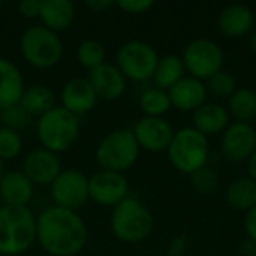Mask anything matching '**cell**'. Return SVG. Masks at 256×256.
<instances>
[{
    "label": "cell",
    "mask_w": 256,
    "mask_h": 256,
    "mask_svg": "<svg viewBox=\"0 0 256 256\" xmlns=\"http://www.w3.org/2000/svg\"><path fill=\"white\" fill-rule=\"evenodd\" d=\"M34 194V184L22 171L4 172L0 178V201L3 206L27 207Z\"/></svg>",
    "instance_id": "d6986e66"
},
{
    "label": "cell",
    "mask_w": 256,
    "mask_h": 256,
    "mask_svg": "<svg viewBox=\"0 0 256 256\" xmlns=\"http://www.w3.org/2000/svg\"><path fill=\"white\" fill-rule=\"evenodd\" d=\"M172 108L182 112H195L207 102L208 90L204 81L186 75L168 90Z\"/></svg>",
    "instance_id": "2e32d148"
},
{
    "label": "cell",
    "mask_w": 256,
    "mask_h": 256,
    "mask_svg": "<svg viewBox=\"0 0 256 256\" xmlns=\"http://www.w3.org/2000/svg\"><path fill=\"white\" fill-rule=\"evenodd\" d=\"M166 154L171 165L177 171L190 176L208 164V138L198 132L195 128L178 129L174 134V138L166 150Z\"/></svg>",
    "instance_id": "5b68a950"
},
{
    "label": "cell",
    "mask_w": 256,
    "mask_h": 256,
    "mask_svg": "<svg viewBox=\"0 0 256 256\" xmlns=\"http://www.w3.org/2000/svg\"><path fill=\"white\" fill-rule=\"evenodd\" d=\"M36 242V216L28 207H0V255L18 256Z\"/></svg>",
    "instance_id": "7a4b0ae2"
},
{
    "label": "cell",
    "mask_w": 256,
    "mask_h": 256,
    "mask_svg": "<svg viewBox=\"0 0 256 256\" xmlns=\"http://www.w3.org/2000/svg\"><path fill=\"white\" fill-rule=\"evenodd\" d=\"M249 46H250V50L256 54V30H254L249 34Z\"/></svg>",
    "instance_id": "ab89813d"
},
{
    "label": "cell",
    "mask_w": 256,
    "mask_h": 256,
    "mask_svg": "<svg viewBox=\"0 0 256 256\" xmlns=\"http://www.w3.org/2000/svg\"><path fill=\"white\" fill-rule=\"evenodd\" d=\"M20 105L32 117H40L56 106V94L48 86L33 84L24 88L20 99Z\"/></svg>",
    "instance_id": "603a6c76"
},
{
    "label": "cell",
    "mask_w": 256,
    "mask_h": 256,
    "mask_svg": "<svg viewBox=\"0 0 256 256\" xmlns=\"http://www.w3.org/2000/svg\"><path fill=\"white\" fill-rule=\"evenodd\" d=\"M182 60L189 76L207 81L224 69L225 54L220 45L213 39L198 38L186 45L182 54Z\"/></svg>",
    "instance_id": "9c48e42d"
},
{
    "label": "cell",
    "mask_w": 256,
    "mask_h": 256,
    "mask_svg": "<svg viewBox=\"0 0 256 256\" xmlns=\"http://www.w3.org/2000/svg\"><path fill=\"white\" fill-rule=\"evenodd\" d=\"M116 6H118L123 12L130 14V15H141L148 12L153 6V0H120L116 2Z\"/></svg>",
    "instance_id": "d6a6232c"
},
{
    "label": "cell",
    "mask_w": 256,
    "mask_h": 256,
    "mask_svg": "<svg viewBox=\"0 0 256 256\" xmlns=\"http://www.w3.org/2000/svg\"><path fill=\"white\" fill-rule=\"evenodd\" d=\"M24 88V76L18 66L0 57V111L20 104Z\"/></svg>",
    "instance_id": "44dd1931"
},
{
    "label": "cell",
    "mask_w": 256,
    "mask_h": 256,
    "mask_svg": "<svg viewBox=\"0 0 256 256\" xmlns=\"http://www.w3.org/2000/svg\"><path fill=\"white\" fill-rule=\"evenodd\" d=\"M140 108L147 117H164L171 108L170 94L159 87L146 88L140 96Z\"/></svg>",
    "instance_id": "4316f807"
},
{
    "label": "cell",
    "mask_w": 256,
    "mask_h": 256,
    "mask_svg": "<svg viewBox=\"0 0 256 256\" xmlns=\"http://www.w3.org/2000/svg\"><path fill=\"white\" fill-rule=\"evenodd\" d=\"M244 230H246L248 238L256 242V206L246 213V218H244Z\"/></svg>",
    "instance_id": "d590c367"
},
{
    "label": "cell",
    "mask_w": 256,
    "mask_h": 256,
    "mask_svg": "<svg viewBox=\"0 0 256 256\" xmlns=\"http://www.w3.org/2000/svg\"><path fill=\"white\" fill-rule=\"evenodd\" d=\"M134 136L140 146L152 153L166 152L172 138H174V128L172 124L164 117H141L134 129Z\"/></svg>",
    "instance_id": "4fadbf2b"
},
{
    "label": "cell",
    "mask_w": 256,
    "mask_h": 256,
    "mask_svg": "<svg viewBox=\"0 0 256 256\" xmlns=\"http://www.w3.org/2000/svg\"><path fill=\"white\" fill-rule=\"evenodd\" d=\"M86 4L93 12L102 14V12H106L108 9H111L112 6H116V2H112V0H88Z\"/></svg>",
    "instance_id": "8d00e7d4"
},
{
    "label": "cell",
    "mask_w": 256,
    "mask_h": 256,
    "mask_svg": "<svg viewBox=\"0 0 256 256\" xmlns=\"http://www.w3.org/2000/svg\"><path fill=\"white\" fill-rule=\"evenodd\" d=\"M0 120L2 126L9 128L12 130L21 132L22 129H27L32 123V116L20 105H12L6 110L0 111Z\"/></svg>",
    "instance_id": "1f68e13d"
},
{
    "label": "cell",
    "mask_w": 256,
    "mask_h": 256,
    "mask_svg": "<svg viewBox=\"0 0 256 256\" xmlns=\"http://www.w3.org/2000/svg\"><path fill=\"white\" fill-rule=\"evenodd\" d=\"M51 200L56 207L76 212L86 206L88 198V177L78 170H62L50 184Z\"/></svg>",
    "instance_id": "30bf717a"
},
{
    "label": "cell",
    "mask_w": 256,
    "mask_h": 256,
    "mask_svg": "<svg viewBox=\"0 0 256 256\" xmlns=\"http://www.w3.org/2000/svg\"><path fill=\"white\" fill-rule=\"evenodd\" d=\"M228 204L240 212H249L256 206V182L250 177H238L226 188Z\"/></svg>",
    "instance_id": "d4e9b609"
},
{
    "label": "cell",
    "mask_w": 256,
    "mask_h": 256,
    "mask_svg": "<svg viewBox=\"0 0 256 256\" xmlns=\"http://www.w3.org/2000/svg\"><path fill=\"white\" fill-rule=\"evenodd\" d=\"M230 122H231V116L228 110L218 102H208V100L202 106H200L192 116V123H194L192 128H195L207 138L224 134V130L230 126Z\"/></svg>",
    "instance_id": "ffe728a7"
},
{
    "label": "cell",
    "mask_w": 256,
    "mask_h": 256,
    "mask_svg": "<svg viewBox=\"0 0 256 256\" xmlns=\"http://www.w3.org/2000/svg\"><path fill=\"white\" fill-rule=\"evenodd\" d=\"M110 225L117 240L136 244L150 237L154 228V219L140 200L128 196L112 208Z\"/></svg>",
    "instance_id": "277c9868"
},
{
    "label": "cell",
    "mask_w": 256,
    "mask_h": 256,
    "mask_svg": "<svg viewBox=\"0 0 256 256\" xmlns=\"http://www.w3.org/2000/svg\"><path fill=\"white\" fill-rule=\"evenodd\" d=\"M105 57H106L105 46L102 45V42L96 39H84L76 48V60L87 70H92L104 64Z\"/></svg>",
    "instance_id": "83f0119b"
},
{
    "label": "cell",
    "mask_w": 256,
    "mask_h": 256,
    "mask_svg": "<svg viewBox=\"0 0 256 256\" xmlns=\"http://www.w3.org/2000/svg\"><path fill=\"white\" fill-rule=\"evenodd\" d=\"M87 240V225L76 212L51 206L36 218V242L48 255H78Z\"/></svg>",
    "instance_id": "6da1fadb"
},
{
    "label": "cell",
    "mask_w": 256,
    "mask_h": 256,
    "mask_svg": "<svg viewBox=\"0 0 256 256\" xmlns=\"http://www.w3.org/2000/svg\"><path fill=\"white\" fill-rule=\"evenodd\" d=\"M22 152L21 134L9 128L0 126V159L12 160L18 158Z\"/></svg>",
    "instance_id": "4dcf8cb0"
},
{
    "label": "cell",
    "mask_w": 256,
    "mask_h": 256,
    "mask_svg": "<svg viewBox=\"0 0 256 256\" xmlns=\"http://www.w3.org/2000/svg\"><path fill=\"white\" fill-rule=\"evenodd\" d=\"M158 62V51L144 40H128L116 52V66L126 80L132 81H147L153 78Z\"/></svg>",
    "instance_id": "ba28073f"
},
{
    "label": "cell",
    "mask_w": 256,
    "mask_h": 256,
    "mask_svg": "<svg viewBox=\"0 0 256 256\" xmlns=\"http://www.w3.org/2000/svg\"><path fill=\"white\" fill-rule=\"evenodd\" d=\"M240 254L242 256H256V242L246 238L240 244Z\"/></svg>",
    "instance_id": "74e56055"
},
{
    "label": "cell",
    "mask_w": 256,
    "mask_h": 256,
    "mask_svg": "<svg viewBox=\"0 0 256 256\" xmlns=\"http://www.w3.org/2000/svg\"><path fill=\"white\" fill-rule=\"evenodd\" d=\"M219 183H220V177H219L218 171L208 165H206L204 168L190 174V184H192L194 190L198 192L200 195L214 194L219 188Z\"/></svg>",
    "instance_id": "f546056e"
},
{
    "label": "cell",
    "mask_w": 256,
    "mask_h": 256,
    "mask_svg": "<svg viewBox=\"0 0 256 256\" xmlns=\"http://www.w3.org/2000/svg\"><path fill=\"white\" fill-rule=\"evenodd\" d=\"M36 135L42 148L56 154L70 150L80 136V120L75 114L56 105L36 123Z\"/></svg>",
    "instance_id": "3957f363"
},
{
    "label": "cell",
    "mask_w": 256,
    "mask_h": 256,
    "mask_svg": "<svg viewBox=\"0 0 256 256\" xmlns=\"http://www.w3.org/2000/svg\"><path fill=\"white\" fill-rule=\"evenodd\" d=\"M3 174H4V160L0 159V178L3 177Z\"/></svg>",
    "instance_id": "60d3db41"
},
{
    "label": "cell",
    "mask_w": 256,
    "mask_h": 256,
    "mask_svg": "<svg viewBox=\"0 0 256 256\" xmlns=\"http://www.w3.org/2000/svg\"><path fill=\"white\" fill-rule=\"evenodd\" d=\"M206 86H207L208 94H213L218 99H230L238 88L237 80L234 78V75H231L230 72L224 69L214 74L212 78H208Z\"/></svg>",
    "instance_id": "f1b7e54d"
},
{
    "label": "cell",
    "mask_w": 256,
    "mask_h": 256,
    "mask_svg": "<svg viewBox=\"0 0 256 256\" xmlns=\"http://www.w3.org/2000/svg\"><path fill=\"white\" fill-rule=\"evenodd\" d=\"M60 99L62 106L76 117L80 114L90 112L99 100L87 76H75L66 81L62 88Z\"/></svg>",
    "instance_id": "e0dca14e"
},
{
    "label": "cell",
    "mask_w": 256,
    "mask_h": 256,
    "mask_svg": "<svg viewBox=\"0 0 256 256\" xmlns=\"http://www.w3.org/2000/svg\"><path fill=\"white\" fill-rule=\"evenodd\" d=\"M22 172L33 184L50 186L62 172V162L58 154L45 148H36L24 158Z\"/></svg>",
    "instance_id": "5bb4252c"
},
{
    "label": "cell",
    "mask_w": 256,
    "mask_h": 256,
    "mask_svg": "<svg viewBox=\"0 0 256 256\" xmlns=\"http://www.w3.org/2000/svg\"><path fill=\"white\" fill-rule=\"evenodd\" d=\"M75 14V4L69 0H40L39 20L44 27L56 33L69 28Z\"/></svg>",
    "instance_id": "7402d4cb"
},
{
    "label": "cell",
    "mask_w": 256,
    "mask_h": 256,
    "mask_svg": "<svg viewBox=\"0 0 256 256\" xmlns=\"http://www.w3.org/2000/svg\"><path fill=\"white\" fill-rule=\"evenodd\" d=\"M129 183L124 174L99 170L88 177V198L100 207L114 208L129 195Z\"/></svg>",
    "instance_id": "8fae6325"
},
{
    "label": "cell",
    "mask_w": 256,
    "mask_h": 256,
    "mask_svg": "<svg viewBox=\"0 0 256 256\" xmlns=\"http://www.w3.org/2000/svg\"><path fill=\"white\" fill-rule=\"evenodd\" d=\"M256 150V129L250 123L234 122L222 134V156L232 164L248 162Z\"/></svg>",
    "instance_id": "7c38bea8"
},
{
    "label": "cell",
    "mask_w": 256,
    "mask_h": 256,
    "mask_svg": "<svg viewBox=\"0 0 256 256\" xmlns=\"http://www.w3.org/2000/svg\"><path fill=\"white\" fill-rule=\"evenodd\" d=\"M18 12L24 18H39L40 0H21L18 3Z\"/></svg>",
    "instance_id": "836d02e7"
},
{
    "label": "cell",
    "mask_w": 256,
    "mask_h": 256,
    "mask_svg": "<svg viewBox=\"0 0 256 256\" xmlns=\"http://www.w3.org/2000/svg\"><path fill=\"white\" fill-rule=\"evenodd\" d=\"M2 4H3V2H2V0H0V6H2Z\"/></svg>",
    "instance_id": "b9f144b4"
},
{
    "label": "cell",
    "mask_w": 256,
    "mask_h": 256,
    "mask_svg": "<svg viewBox=\"0 0 256 256\" xmlns=\"http://www.w3.org/2000/svg\"><path fill=\"white\" fill-rule=\"evenodd\" d=\"M189 248V238L184 234L176 236L168 244V256H183Z\"/></svg>",
    "instance_id": "e575fe53"
},
{
    "label": "cell",
    "mask_w": 256,
    "mask_h": 256,
    "mask_svg": "<svg viewBox=\"0 0 256 256\" xmlns=\"http://www.w3.org/2000/svg\"><path fill=\"white\" fill-rule=\"evenodd\" d=\"M255 14L254 10L242 3H232L225 6L218 16L219 32L231 39H240L254 32Z\"/></svg>",
    "instance_id": "ac0fdd59"
},
{
    "label": "cell",
    "mask_w": 256,
    "mask_h": 256,
    "mask_svg": "<svg viewBox=\"0 0 256 256\" xmlns=\"http://www.w3.org/2000/svg\"><path fill=\"white\" fill-rule=\"evenodd\" d=\"M230 116L240 123H250L256 120V92L248 87L237 88L228 99Z\"/></svg>",
    "instance_id": "484cf974"
},
{
    "label": "cell",
    "mask_w": 256,
    "mask_h": 256,
    "mask_svg": "<svg viewBox=\"0 0 256 256\" xmlns=\"http://www.w3.org/2000/svg\"><path fill=\"white\" fill-rule=\"evenodd\" d=\"M87 80L92 84L96 96L104 100L120 99L128 87L126 76L112 63H104L87 74Z\"/></svg>",
    "instance_id": "9a60e30c"
},
{
    "label": "cell",
    "mask_w": 256,
    "mask_h": 256,
    "mask_svg": "<svg viewBox=\"0 0 256 256\" xmlns=\"http://www.w3.org/2000/svg\"><path fill=\"white\" fill-rule=\"evenodd\" d=\"M22 58L33 68L50 69L56 66L63 56V42L58 33L42 24L27 27L20 39Z\"/></svg>",
    "instance_id": "52a82bcc"
},
{
    "label": "cell",
    "mask_w": 256,
    "mask_h": 256,
    "mask_svg": "<svg viewBox=\"0 0 256 256\" xmlns=\"http://www.w3.org/2000/svg\"><path fill=\"white\" fill-rule=\"evenodd\" d=\"M186 76V68L180 56L168 54L164 57H159L156 70L153 74L154 87H159L162 90H170L172 86H176L182 78Z\"/></svg>",
    "instance_id": "cb8c5ba5"
},
{
    "label": "cell",
    "mask_w": 256,
    "mask_h": 256,
    "mask_svg": "<svg viewBox=\"0 0 256 256\" xmlns=\"http://www.w3.org/2000/svg\"><path fill=\"white\" fill-rule=\"evenodd\" d=\"M140 152L132 129H116L99 141L94 158L100 170L123 174L135 165Z\"/></svg>",
    "instance_id": "8992f818"
},
{
    "label": "cell",
    "mask_w": 256,
    "mask_h": 256,
    "mask_svg": "<svg viewBox=\"0 0 256 256\" xmlns=\"http://www.w3.org/2000/svg\"><path fill=\"white\" fill-rule=\"evenodd\" d=\"M246 164H248V174H249L248 177H250L254 182H256V150Z\"/></svg>",
    "instance_id": "f35d334b"
}]
</instances>
